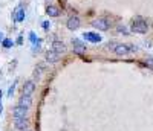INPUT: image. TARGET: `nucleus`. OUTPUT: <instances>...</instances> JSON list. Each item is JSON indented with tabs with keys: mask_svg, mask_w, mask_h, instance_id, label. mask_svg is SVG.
<instances>
[{
	"mask_svg": "<svg viewBox=\"0 0 153 131\" xmlns=\"http://www.w3.org/2000/svg\"><path fill=\"white\" fill-rule=\"evenodd\" d=\"M149 29V26H147V21H144L143 18H133L132 21V32H136V34H146Z\"/></svg>",
	"mask_w": 153,
	"mask_h": 131,
	"instance_id": "nucleus-1",
	"label": "nucleus"
},
{
	"mask_svg": "<svg viewBox=\"0 0 153 131\" xmlns=\"http://www.w3.org/2000/svg\"><path fill=\"white\" fill-rule=\"evenodd\" d=\"M92 26L100 31H109L110 29V20L107 18H95L92 21Z\"/></svg>",
	"mask_w": 153,
	"mask_h": 131,
	"instance_id": "nucleus-2",
	"label": "nucleus"
},
{
	"mask_svg": "<svg viewBox=\"0 0 153 131\" xmlns=\"http://www.w3.org/2000/svg\"><path fill=\"white\" fill-rule=\"evenodd\" d=\"M72 47H74V52L76 55H84L86 54V44L78 40V38H72Z\"/></svg>",
	"mask_w": 153,
	"mask_h": 131,
	"instance_id": "nucleus-3",
	"label": "nucleus"
},
{
	"mask_svg": "<svg viewBox=\"0 0 153 131\" xmlns=\"http://www.w3.org/2000/svg\"><path fill=\"white\" fill-rule=\"evenodd\" d=\"M80 24H81V21H80V17H78V15H71V17L68 18V21H66L68 29H71V31L78 29Z\"/></svg>",
	"mask_w": 153,
	"mask_h": 131,
	"instance_id": "nucleus-4",
	"label": "nucleus"
},
{
	"mask_svg": "<svg viewBox=\"0 0 153 131\" xmlns=\"http://www.w3.org/2000/svg\"><path fill=\"white\" fill-rule=\"evenodd\" d=\"M113 54L118 55V57H126V55L130 54V49H129V46H127V44L118 43L117 47H115V50H113Z\"/></svg>",
	"mask_w": 153,
	"mask_h": 131,
	"instance_id": "nucleus-5",
	"label": "nucleus"
},
{
	"mask_svg": "<svg viewBox=\"0 0 153 131\" xmlns=\"http://www.w3.org/2000/svg\"><path fill=\"white\" fill-rule=\"evenodd\" d=\"M12 113H14V119H26L28 108H25V107H22V105H16Z\"/></svg>",
	"mask_w": 153,
	"mask_h": 131,
	"instance_id": "nucleus-6",
	"label": "nucleus"
},
{
	"mask_svg": "<svg viewBox=\"0 0 153 131\" xmlns=\"http://www.w3.org/2000/svg\"><path fill=\"white\" fill-rule=\"evenodd\" d=\"M52 50H55L57 54H66V50H68V47H66V44L63 43V41H60V40H55L54 43H52Z\"/></svg>",
	"mask_w": 153,
	"mask_h": 131,
	"instance_id": "nucleus-7",
	"label": "nucleus"
},
{
	"mask_svg": "<svg viewBox=\"0 0 153 131\" xmlns=\"http://www.w3.org/2000/svg\"><path fill=\"white\" fill-rule=\"evenodd\" d=\"M83 38L87 41H91V43H100L101 41V35L95 34V32H84L83 34Z\"/></svg>",
	"mask_w": 153,
	"mask_h": 131,
	"instance_id": "nucleus-8",
	"label": "nucleus"
},
{
	"mask_svg": "<svg viewBox=\"0 0 153 131\" xmlns=\"http://www.w3.org/2000/svg\"><path fill=\"white\" fill-rule=\"evenodd\" d=\"M60 58H61V55L57 54V52L52 50V49L46 52V61H48V63H58Z\"/></svg>",
	"mask_w": 153,
	"mask_h": 131,
	"instance_id": "nucleus-9",
	"label": "nucleus"
},
{
	"mask_svg": "<svg viewBox=\"0 0 153 131\" xmlns=\"http://www.w3.org/2000/svg\"><path fill=\"white\" fill-rule=\"evenodd\" d=\"M34 91H35V82L34 81H26V82H25V85H23V95L31 96Z\"/></svg>",
	"mask_w": 153,
	"mask_h": 131,
	"instance_id": "nucleus-10",
	"label": "nucleus"
},
{
	"mask_svg": "<svg viewBox=\"0 0 153 131\" xmlns=\"http://www.w3.org/2000/svg\"><path fill=\"white\" fill-rule=\"evenodd\" d=\"M19 105H22L25 108H29L32 105V98L31 96H26V95H22L20 99H19Z\"/></svg>",
	"mask_w": 153,
	"mask_h": 131,
	"instance_id": "nucleus-11",
	"label": "nucleus"
},
{
	"mask_svg": "<svg viewBox=\"0 0 153 131\" xmlns=\"http://www.w3.org/2000/svg\"><path fill=\"white\" fill-rule=\"evenodd\" d=\"M14 127L20 131H28V121L26 119H14Z\"/></svg>",
	"mask_w": 153,
	"mask_h": 131,
	"instance_id": "nucleus-12",
	"label": "nucleus"
},
{
	"mask_svg": "<svg viewBox=\"0 0 153 131\" xmlns=\"http://www.w3.org/2000/svg\"><path fill=\"white\" fill-rule=\"evenodd\" d=\"M46 14H48L49 17H58V15H60V9H58L55 5H49V6L46 8Z\"/></svg>",
	"mask_w": 153,
	"mask_h": 131,
	"instance_id": "nucleus-13",
	"label": "nucleus"
},
{
	"mask_svg": "<svg viewBox=\"0 0 153 131\" xmlns=\"http://www.w3.org/2000/svg\"><path fill=\"white\" fill-rule=\"evenodd\" d=\"M14 20H16V21H23V20H25V9H23L22 6L17 8L16 14H14Z\"/></svg>",
	"mask_w": 153,
	"mask_h": 131,
	"instance_id": "nucleus-14",
	"label": "nucleus"
},
{
	"mask_svg": "<svg viewBox=\"0 0 153 131\" xmlns=\"http://www.w3.org/2000/svg\"><path fill=\"white\" fill-rule=\"evenodd\" d=\"M2 44H3V47H6V49H9L12 44H14V41L12 40H9V38H3V41H2Z\"/></svg>",
	"mask_w": 153,
	"mask_h": 131,
	"instance_id": "nucleus-15",
	"label": "nucleus"
},
{
	"mask_svg": "<svg viewBox=\"0 0 153 131\" xmlns=\"http://www.w3.org/2000/svg\"><path fill=\"white\" fill-rule=\"evenodd\" d=\"M117 29H118V32H121L123 35H129V34H130V32H129V29H127V28H126V26H121V24L118 26V28H117Z\"/></svg>",
	"mask_w": 153,
	"mask_h": 131,
	"instance_id": "nucleus-16",
	"label": "nucleus"
},
{
	"mask_svg": "<svg viewBox=\"0 0 153 131\" xmlns=\"http://www.w3.org/2000/svg\"><path fill=\"white\" fill-rule=\"evenodd\" d=\"M146 66H147V67H150V69L153 70V57H149V58L146 60Z\"/></svg>",
	"mask_w": 153,
	"mask_h": 131,
	"instance_id": "nucleus-17",
	"label": "nucleus"
},
{
	"mask_svg": "<svg viewBox=\"0 0 153 131\" xmlns=\"http://www.w3.org/2000/svg\"><path fill=\"white\" fill-rule=\"evenodd\" d=\"M29 40L34 43V44H37V43H40V40H38V38L35 37V34H29Z\"/></svg>",
	"mask_w": 153,
	"mask_h": 131,
	"instance_id": "nucleus-18",
	"label": "nucleus"
},
{
	"mask_svg": "<svg viewBox=\"0 0 153 131\" xmlns=\"http://www.w3.org/2000/svg\"><path fill=\"white\" fill-rule=\"evenodd\" d=\"M117 44H118V43H115V41H109V44H107V49H109V50H115Z\"/></svg>",
	"mask_w": 153,
	"mask_h": 131,
	"instance_id": "nucleus-19",
	"label": "nucleus"
},
{
	"mask_svg": "<svg viewBox=\"0 0 153 131\" xmlns=\"http://www.w3.org/2000/svg\"><path fill=\"white\" fill-rule=\"evenodd\" d=\"M14 90H16V82L9 87V91H8V96H9V98H11L12 95H14Z\"/></svg>",
	"mask_w": 153,
	"mask_h": 131,
	"instance_id": "nucleus-20",
	"label": "nucleus"
},
{
	"mask_svg": "<svg viewBox=\"0 0 153 131\" xmlns=\"http://www.w3.org/2000/svg\"><path fill=\"white\" fill-rule=\"evenodd\" d=\"M127 46H129V49H130V54H132V52H136V50H138V47H136L135 44H127Z\"/></svg>",
	"mask_w": 153,
	"mask_h": 131,
	"instance_id": "nucleus-21",
	"label": "nucleus"
},
{
	"mask_svg": "<svg viewBox=\"0 0 153 131\" xmlns=\"http://www.w3.org/2000/svg\"><path fill=\"white\" fill-rule=\"evenodd\" d=\"M43 28H45V29H48V28H49V23H48V21H45V23H43Z\"/></svg>",
	"mask_w": 153,
	"mask_h": 131,
	"instance_id": "nucleus-22",
	"label": "nucleus"
},
{
	"mask_svg": "<svg viewBox=\"0 0 153 131\" xmlns=\"http://www.w3.org/2000/svg\"><path fill=\"white\" fill-rule=\"evenodd\" d=\"M2 110H3L2 108V99H0V113H2Z\"/></svg>",
	"mask_w": 153,
	"mask_h": 131,
	"instance_id": "nucleus-23",
	"label": "nucleus"
},
{
	"mask_svg": "<svg viewBox=\"0 0 153 131\" xmlns=\"http://www.w3.org/2000/svg\"><path fill=\"white\" fill-rule=\"evenodd\" d=\"M2 38H3V35H2V32H0V40H2Z\"/></svg>",
	"mask_w": 153,
	"mask_h": 131,
	"instance_id": "nucleus-24",
	"label": "nucleus"
},
{
	"mask_svg": "<svg viewBox=\"0 0 153 131\" xmlns=\"http://www.w3.org/2000/svg\"><path fill=\"white\" fill-rule=\"evenodd\" d=\"M0 99H2V90H0Z\"/></svg>",
	"mask_w": 153,
	"mask_h": 131,
	"instance_id": "nucleus-25",
	"label": "nucleus"
}]
</instances>
